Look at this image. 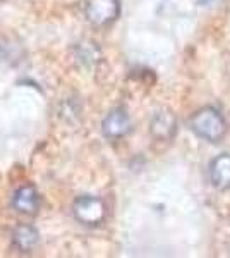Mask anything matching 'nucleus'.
I'll return each mask as SVG.
<instances>
[{"label": "nucleus", "mask_w": 230, "mask_h": 258, "mask_svg": "<svg viewBox=\"0 0 230 258\" xmlns=\"http://www.w3.org/2000/svg\"><path fill=\"white\" fill-rule=\"evenodd\" d=\"M191 127L199 138L206 141H218L225 135L227 124L218 110L213 107H204L191 117Z\"/></svg>", "instance_id": "f257e3e1"}, {"label": "nucleus", "mask_w": 230, "mask_h": 258, "mask_svg": "<svg viewBox=\"0 0 230 258\" xmlns=\"http://www.w3.org/2000/svg\"><path fill=\"white\" fill-rule=\"evenodd\" d=\"M74 217L86 226H98L107 215V207L102 198L79 197L72 205Z\"/></svg>", "instance_id": "f03ea898"}, {"label": "nucleus", "mask_w": 230, "mask_h": 258, "mask_svg": "<svg viewBox=\"0 0 230 258\" xmlns=\"http://www.w3.org/2000/svg\"><path fill=\"white\" fill-rule=\"evenodd\" d=\"M86 19L95 26H107L120 14V0H86Z\"/></svg>", "instance_id": "7ed1b4c3"}, {"label": "nucleus", "mask_w": 230, "mask_h": 258, "mask_svg": "<svg viewBox=\"0 0 230 258\" xmlns=\"http://www.w3.org/2000/svg\"><path fill=\"white\" fill-rule=\"evenodd\" d=\"M102 131L110 140L125 136L131 131V119H129L127 112L124 109H114L112 112H108L107 117L102 122Z\"/></svg>", "instance_id": "20e7f679"}, {"label": "nucleus", "mask_w": 230, "mask_h": 258, "mask_svg": "<svg viewBox=\"0 0 230 258\" xmlns=\"http://www.w3.org/2000/svg\"><path fill=\"white\" fill-rule=\"evenodd\" d=\"M151 135L157 140H170L177 131V119L174 112L169 109H162L153 115L151 119Z\"/></svg>", "instance_id": "39448f33"}, {"label": "nucleus", "mask_w": 230, "mask_h": 258, "mask_svg": "<svg viewBox=\"0 0 230 258\" xmlns=\"http://www.w3.org/2000/svg\"><path fill=\"white\" fill-rule=\"evenodd\" d=\"M210 179L218 189H230V153H221L211 160Z\"/></svg>", "instance_id": "423d86ee"}, {"label": "nucleus", "mask_w": 230, "mask_h": 258, "mask_svg": "<svg viewBox=\"0 0 230 258\" xmlns=\"http://www.w3.org/2000/svg\"><path fill=\"white\" fill-rule=\"evenodd\" d=\"M12 203H14V209L23 212V214H35L40 207L38 191L33 186H23V188L16 191Z\"/></svg>", "instance_id": "0eeeda50"}, {"label": "nucleus", "mask_w": 230, "mask_h": 258, "mask_svg": "<svg viewBox=\"0 0 230 258\" xmlns=\"http://www.w3.org/2000/svg\"><path fill=\"white\" fill-rule=\"evenodd\" d=\"M14 243L18 244V248L21 249H31L38 243V232L35 227L23 224V226L16 227L14 231Z\"/></svg>", "instance_id": "6e6552de"}, {"label": "nucleus", "mask_w": 230, "mask_h": 258, "mask_svg": "<svg viewBox=\"0 0 230 258\" xmlns=\"http://www.w3.org/2000/svg\"><path fill=\"white\" fill-rule=\"evenodd\" d=\"M201 2H208V0H201Z\"/></svg>", "instance_id": "1a4fd4ad"}]
</instances>
